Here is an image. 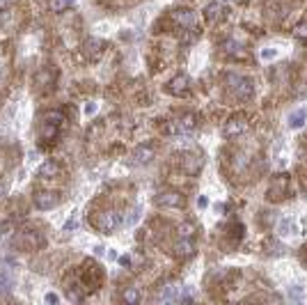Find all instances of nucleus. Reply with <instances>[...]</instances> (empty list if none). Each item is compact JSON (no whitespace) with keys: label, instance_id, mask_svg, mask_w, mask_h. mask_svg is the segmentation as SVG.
Wrapping results in <instances>:
<instances>
[{"label":"nucleus","instance_id":"f257e3e1","mask_svg":"<svg viewBox=\"0 0 307 305\" xmlns=\"http://www.w3.org/2000/svg\"><path fill=\"white\" fill-rule=\"evenodd\" d=\"M225 83H227V87H229V92H232L236 99H241V101H247V99H252V94H255V85H252V81L246 78V76L227 74Z\"/></svg>","mask_w":307,"mask_h":305},{"label":"nucleus","instance_id":"f03ea898","mask_svg":"<svg viewBox=\"0 0 307 305\" xmlns=\"http://www.w3.org/2000/svg\"><path fill=\"white\" fill-rule=\"evenodd\" d=\"M195 127H197V119H195V115L186 112V115H181V117L172 119V122L167 124V131H170V133H174V135H186V133H190Z\"/></svg>","mask_w":307,"mask_h":305},{"label":"nucleus","instance_id":"7ed1b4c3","mask_svg":"<svg viewBox=\"0 0 307 305\" xmlns=\"http://www.w3.org/2000/svg\"><path fill=\"white\" fill-rule=\"evenodd\" d=\"M97 223V227L101 232H105V234H110V232H115L117 227L122 225V214L120 211H103V214H99V218L94 220Z\"/></svg>","mask_w":307,"mask_h":305},{"label":"nucleus","instance_id":"20e7f679","mask_svg":"<svg viewBox=\"0 0 307 305\" xmlns=\"http://www.w3.org/2000/svg\"><path fill=\"white\" fill-rule=\"evenodd\" d=\"M247 131V119L246 117H232L229 122L225 124V129H223V133L227 135V138H236V135L241 133H246Z\"/></svg>","mask_w":307,"mask_h":305},{"label":"nucleus","instance_id":"39448f33","mask_svg":"<svg viewBox=\"0 0 307 305\" xmlns=\"http://www.w3.org/2000/svg\"><path fill=\"white\" fill-rule=\"evenodd\" d=\"M188 89H190V78H188L186 74L174 76L172 81H170V92H172L174 97H184Z\"/></svg>","mask_w":307,"mask_h":305},{"label":"nucleus","instance_id":"423d86ee","mask_svg":"<svg viewBox=\"0 0 307 305\" xmlns=\"http://www.w3.org/2000/svg\"><path fill=\"white\" fill-rule=\"evenodd\" d=\"M156 202L161 207H181L184 204V195H179L177 191H165L156 197Z\"/></svg>","mask_w":307,"mask_h":305},{"label":"nucleus","instance_id":"0eeeda50","mask_svg":"<svg viewBox=\"0 0 307 305\" xmlns=\"http://www.w3.org/2000/svg\"><path fill=\"white\" fill-rule=\"evenodd\" d=\"M154 158V147L151 145H138L133 149V161L138 165H147Z\"/></svg>","mask_w":307,"mask_h":305},{"label":"nucleus","instance_id":"6e6552de","mask_svg":"<svg viewBox=\"0 0 307 305\" xmlns=\"http://www.w3.org/2000/svg\"><path fill=\"white\" fill-rule=\"evenodd\" d=\"M195 253V243L190 237H181L177 243H174V255L177 257H190Z\"/></svg>","mask_w":307,"mask_h":305},{"label":"nucleus","instance_id":"1a4fd4ad","mask_svg":"<svg viewBox=\"0 0 307 305\" xmlns=\"http://www.w3.org/2000/svg\"><path fill=\"white\" fill-rule=\"evenodd\" d=\"M202 163H204V158L200 154H186L184 156V170L188 174H197V172L202 170Z\"/></svg>","mask_w":307,"mask_h":305},{"label":"nucleus","instance_id":"9d476101","mask_svg":"<svg viewBox=\"0 0 307 305\" xmlns=\"http://www.w3.org/2000/svg\"><path fill=\"white\" fill-rule=\"evenodd\" d=\"M158 298H161L163 303H172V301H179V298H181V284H174V283L165 284Z\"/></svg>","mask_w":307,"mask_h":305},{"label":"nucleus","instance_id":"9b49d317","mask_svg":"<svg viewBox=\"0 0 307 305\" xmlns=\"http://www.w3.org/2000/svg\"><path fill=\"white\" fill-rule=\"evenodd\" d=\"M35 204H37V209H41V211H48V209H53L58 204V195L55 193H37L35 195Z\"/></svg>","mask_w":307,"mask_h":305},{"label":"nucleus","instance_id":"f8f14e48","mask_svg":"<svg viewBox=\"0 0 307 305\" xmlns=\"http://www.w3.org/2000/svg\"><path fill=\"white\" fill-rule=\"evenodd\" d=\"M172 21L177 23V25H181V28H190L195 23V14L190 9H177L172 14Z\"/></svg>","mask_w":307,"mask_h":305},{"label":"nucleus","instance_id":"ddd939ff","mask_svg":"<svg viewBox=\"0 0 307 305\" xmlns=\"http://www.w3.org/2000/svg\"><path fill=\"white\" fill-rule=\"evenodd\" d=\"M60 172V165L55 163V161H44V163L39 165V170H37V174L39 177H46V179H51V177H55Z\"/></svg>","mask_w":307,"mask_h":305},{"label":"nucleus","instance_id":"4468645a","mask_svg":"<svg viewBox=\"0 0 307 305\" xmlns=\"http://www.w3.org/2000/svg\"><path fill=\"white\" fill-rule=\"evenodd\" d=\"M220 14H223V5H220V2H211L209 7L204 9V16H206L209 23H216L218 19H220Z\"/></svg>","mask_w":307,"mask_h":305},{"label":"nucleus","instance_id":"2eb2a0df","mask_svg":"<svg viewBox=\"0 0 307 305\" xmlns=\"http://www.w3.org/2000/svg\"><path fill=\"white\" fill-rule=\"evenodd\" d=\"M101 42H99V39H87V42H85V48H87V55H90V58H99V55H101Z\"/></svg>","mask_w":307,"mask_h":305},{"label":"nucleus","instance_id":"dca6fc26","mask_svg":"<svg viewBox=\"0 0 307 305\" xmlns=\"http://www.w3.org/2000/svg\"><path fill=\"white\" fill-rule=\"evenodd\" d=\"M305 117H307V110H296L293 115H289V127L291 129H298L305 124Z\"/></svg>","mask_w":307,"mask_h":305},{"label":"nucleus","instance_id":"f3484780","mask_svg":"<svg viewBox=\"0 0 307 305\" xmlns=\"http://www.w3.org/2000/svg\"><path fill=\"white\" fill-rule=\"evenodd\" d=\"M44 122H48V124H55V127H60L62 122H64V115L58 110H48L44 115Z\"/></svg>","mask_w":307,"mask_h":305},{"label":"nucleus","instance_id":"a211bd4d","mask_svg":"<svg viewBox=\"0 0 307 305\" xmlns=\"http://www.w3.org/2000/svg\"><path fill=\"white\" fill-rule=\"evenodd\" d=\"M58 129L55 124H48V122H44V129H41V138H46V140H55L58 138Z\"/></svg>","mask_w":307,"mask_h":305},{"label":"nucleus","instance_id":"6ab92c4d","mask_svg":"<svg viewBox=\"0 0 307 305\" xmlns=\"http://www.w3.org/2000/svg\"><path fill=\"white\" fill-rule=\"evenodd\" d=\"M76 0H51V9L53 12H64L67 7H71Z\"/></svg>","mask_w":307,"mask_h":305},{"label":"nucleus","instance_id":"aec40b11","mask_svg":"<svg viewBox=\"0 0 307 305\" xmlns=\"http://www.w3.org/2000/svg\"><path fill=\"white\" fill-rule=\"evenodd\" d=\"M14 284V278L9 276L7 271H0V291H5V289H9Z\"/></svg>","mask_w":307,"mask_h":305},{"label":"nucleus","instance_id":"412c9836","mask_svg":"<svg viewBox=\"0 0 307 305\" xmlns=\"http://www.w3.org/2000/svg\"><path fill=\"white\" fill-rule=\"evenodd\" d=\"M124 301H126V303H138V301H140V291L135 289V287H128V289L124 291Z\"/></svg>","mask_w":307,"mask_h":305},{"label":"nucleus","instance_id":"4be33fe9","mask_svg":"<svg viewBox=\"0 0 307 305\" xmlns=\"http://www.w3.org/2000/svg\"><path fill=\"white\" fill-rule=\"evenodd\" d=\"M138 220H140V209L135 207V209H133V211H128L126 225H128V227H131V225H135V223H138Z\"/></svg>","mask_w":307,"mask_h":305},{"label":"nucleus","instance_id":"5701e85b","mask_svg":"<svg viewBox=\"0 0 307 305\" xmlns=\"http://www.w3.org/2000/svg\"><path fill=\"white\" fill-rule=\"evenodd\" d=\"M193 232H195V227L190 223H186L179 227V237H193Z\"/></svg>","mask_w":307,"mask_h":305},{"label":"nucleus","instance_id":"b1692460","mask_svg":"<svg viewBox=\"0 0 307 305\" xmlns=\"http://www.w3.org/2000/svg\"><path fill=\"white\" fill-rule=\"evenodd\" d=\"M289 298H291V301H300V298H303V289L291 287V289H289Z\"/></svg>","mask_w":307,"mask_h":305},{"label":"nucleus","instance_id":"393cba45","mask_svg":"<svg viewBox=\"0 0 307 305\" xmlns=\"http://www.w3.org/2000/svg\"><path fill=\"white\" fill-rule=\"evenodd\" d=\"M296 35H298V37H307V23L298 25V30H296Z\"/></svg>","mask_w":307,"mask_h":305},{"label":"nucleus","instance_id":"a878e982","mask_svg":"<svg viewBox=\"0 0 307 305\" xmlns=\"http://www.w3.org/2000/svg\"><path fill=\"white\" fill-rule=\"evenodd\" d=\"M97 112V104H87L85 106V115H94Z\"/></svg>","mask_w":307,"mask_h":305},{"label":"nucleus","instance_id":"bb28decb","mask_svg":"<svg viewBox=\"0 0 307 305\" xmlns=\"http://www.w3.org/2000/svg\"><path fill=\"white\" fill-rule=\"evenodd\" d=\"M262 58H266V60L275 58V51H273V48H268V51H262Z\"/></svg>","mask_w":307,"mask_h":305},{"label":"nucleus","instance_id":"cd10ccee","mask_svg":"<svg viewBox=\"0 0 307 305\" xmlns=\"http://www.w3.org/2000/svg\"><path fill=\"white\" fill-rule=\"evenodd\" d=\"M74 225H76V214H74V216H71V218H69L67 223H64V230H71Z\"/></svg>","mask_w":307,"mask_h":305},{"label":"nucleus","instance_id":"c85d7f7f","mask_svg":"<svg viewBox=\"0 0 307 305\" xmlns=\"http://www.w3.org/2000/svg\"><path fill=\"white\" fill-rule=\"evenodd\" d=\"M46 303H58V296L55 294H46Z\"/></svg>","mask_w":307,"mask_h":305},{"label":"nucleus","instance_id":"c756f323","mask_svg":"<svg viewBox=\"0 0 307 305\" xmlns=\"http://www.w3.org/2000/svg\"><path fill=\"white\" fill-rule=\"evenodd\" d=\"M197 207H200V209H204V207H206V197H204V195L200 197V200H197Z\"/></svg>","mask_w":307,"mask_h":305},{"label":"nucleus","instance_id":"7c9ffc66","mask_svg":"<svg viewBox=\"0 0 307 305\" xmlns=\"http://www.w3.org/2000/svg\"><path fill=\"white\" fill-rule=\"evenodd\" d=\"M128 261H131L128 257H120V264H122V266H128Z\"/></svg>","mask_w":307,"mask_h":305},{"label":"nucleus","instance_id":"2f4dec72","mask_svg":"<svg viewBox=\"0 0 307 305\" xmlns=\"http://www.w3.org/2000/svg\"><path fill=\"white\" fill-rule=\"evenodd\" d=\"M103 250H105L103 246H97V248H94V253H97V255H103Z\"/></svg>","mask_w":307,"mask_h":305},{"label":"nucleus","instance_id":"473e14b6","mask_svg":"<svg viewBox=\"0 0 307 305\" xmlns=\"http://www.w3.org/2000/svg\"><path fill=\"white\" fill-rule=\"evenodd\" d=\"M2 195H5V186H2V184H0V197H2Z\"/></svg>","mask_w":307,"mask_h":305},{"label":"nucleus","instance_id":"72a5a7b5","mask_svg":"<svg viewBox=\"0 0 307 305\" xmlns=\"http://www.w3.org/2000/svg\"><path fill=\"white\" fill-rule=\"evenodd\" d=\"M0 2H2V0H0Z\"/></svg>","mask_w":307,"mask_h":305}]
</instances>
